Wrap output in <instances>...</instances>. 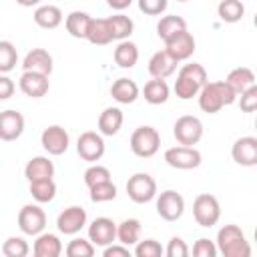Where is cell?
<instances>
[{
	"instance_id": "10",
	"label": "cell",
	"mask_w": 257,
	"mask_h": 257,
	"mask_svg": "<svg viewBox=\"0 0 257 257\" xmlns=\"http://www.w3.org/2000/svg\"><path fill=\"white\" fill-rule=\"evenodd\" d=\"M104 139L100 133H94V131H84L78 141H76V153L82 161L86 163H96L102 159L104 155Z\"/></svg>"
},
{
	"instance_id": "48",
	"label": "cell",
	"mask_w": 257,
	"mask_h": 257,
	"mask_svg": "<svg viewBox=\"0 0 257 257\" xmlns=\"http://www.w3.org/2000/svg\"><path fill=\"white\" fill-rule=\"evenodd\" d=\"M106 4L112 8V10H124V8H128L131 4H133V0H106Z\"/></svg>"
},
{
	"instance_id": "29",
	"label": "cell",
	"mask_w": 257,
	"mask_h": 257,
	"mask_svg": "<svg viewBox=\"0 0 257 257\" xmlns=\"http://www.w3.org/2000/svg\"><path fill=\"white\" fill-rule=\"evenodd\" d=\"M169 94L171 88L165 78H151L143 88V96L149 104H163L169 100Z\"/></svg>"
},
{
	"instance_id": "35",
	"label": "cell",
	"mask_w": 257,
	"mask_h": 257,
	"mask_svg": "<svg viewBox=\"0 0 257 257\" xmlns=\"http://www.w3.org/2000/svg\"><path fill=\"white\" fill-rule=\"evenodd\" d=\"M30 195L36 203H50L56 197V183L54 179H40L30 181Z\"/></svg>"
},
{
	"instance_id": "42",
	"label": "cell",
	"mask_w": 257,
	"mask_h": 257,
	"mask_svg": "<svg viewBox=\"0 0 257 257\" xmlns=\"http://www.w3.org/2000/svg\"><path fill=\"white\" fill-rule=\"evenodd\" d=\"M137 2H139V10L147 16H159L169 6V0H137Z\"/></svg>"
},
{
	"instance_id": "43",
	"label": "cell",
	"mask_w": 257,
	"mask_h": 257,
	"mask_svg": "<svg viewBox=\"0 0 257 257\" xmlns=\"http://www.w3.org/2000/svg\"><path fill=\"white\" fill-rule=\"evenodd\" d=\"M239 108L243 112H253L257 108V86H249L239 94Z\"/></svg>"
},
{
	"instance_id": "45",
	"label": "cell",
	"mask_w": 257,
	"mask_h": 257,
	"mask_svg": "<svg viewBox=\"0 0 257 257\" xmlns=\"http://www.w3.org/2000/svg\"><path fill=\"white\" fill-rule=\"evenodd\" d=\"M165 255L167 257H187L189 255V247L181 237H171V241L165 247Z\"/></svg>"
},
{
	"instance_id": "26",
	"label": "cell",
	"mask_w": 257,
	"mask_h": 257,
	"mask_svg": "<svg viewBox=\"0 0 257 257\" xmlns=\"http://www.w3.org/2000/svg\"><path fill=\"white\" fill-rule=\"evenodd\" d=\"M90 44L94 46H106L112 42V32H110V26H108V20L106 18H90V24H88V30H86V36H84Z\"/></svg>"
},
{
	"instance_id": "32",
	"label": "cell",
	"mask_w": 257,
	"mask_h": 257,
	"mask_svg": "<svg viewBox=\"0 0 257 257\" xmlns=\"http://www.w3.org/2000/svg\"><path fill=\"white\" fill-rule=\"evenodd\" d=\"M90 18L86 12H80V10H74L66 16L64 20V26H66V32L72 36V38H84L86 36V30H88V24H90Z\"/></svg>"
},
{
	"instance_id": "13",
	"label": "cell",
	"mask_w": 257,
	"mask_h": 257,
	"mask_svg": "<svg viewBox=\"0 0 257 257\" xmlns=\"http://www.w3.org/2000/svg\"><path fill=\"white\" fill-rule=\"evenodd\" d=\"M195 36L189 32V30H181L177 32L175 36H171L169 40H165V50L177 60V62H183V60H189L195 52Z\"/></svg>"
},
{
	"instance_id": "38",
	"label": "cell",
	"mask_w": 257,
	"mask_h": 257,
	"mask_svg": "<svg viewBox=\"0 0 257 257\" xmlns=\"http://www.w3.org/2000/svg\"><path fill=\"white\" fill-rule=\"evenodd\" d=\"M64 253H66L68 257H92V255L96 253V247L90 243V239L74 237V239L66 245Z\"/></svg>"
},
{
	"instance_id": "21",
	"label": "cell",
	"mask_w": 257,
	"mask_h": 257,
	"mask_svg": "<svg viewBox=\"0 0 257 257\" xmlns=\"http://www.w3.org/2000/svg\"><path fill=\"white\" fill-rule=\"evenodd\" d=\"M139 94H141L139 84L133 78H126V76L116 78L110 86V96L120 104H133L139 98Z\"/></svg>"
},
{
	"instance_id": "20",
	"label": "cell",
	"mask_w": 257,
	"mask_h": 257,
	"mask_svg": "<svg viewBox=\"0 0 257 257\" xmlns=\"http://www.w3.org/2000/svg\"><path fill=\"white\" fill-rule=\"evenodd\" d=\"M177 60L163 48L159 52H155L149 60V74L153 78H169L175 70H177Z\"/></svg>"
},
{
	"instance_id": "16",
	"label": "cell",
	"mask_w": 257,
	"mask_h": 257,
	"mask_svg": "<svg viewBox=\"0 0 257 257\" xmlns=\"http://www.w3.org/2000/svg\"><path fill=\"white\" fill-rule=\"evenodd\" d=\"M84 225H86V211L78 205L66 207L56 217V227L62 235H76Z\"/></svg>"
},
{
	"instance_id": "36",
	"label": "cell",
	"mask_w": 257,
	"mask_h": 257,
	"mask_svg": "<svg viewBox=\"0 0 257 257\" xmlns=\"http://www.w3.org/2000/svg\"><path fill=\"white\" fill-rule=\"evenodd\" d=\"M18 64V50L10 40H0V74H8Z\"/></svg>"
},
{
	"instance_id": "7",
	"label": "cell",
	"mask_w": 257,
	"mask_h": 257,
	"mask_svg": "<svg viewBox=\"0 0 257 257\" xmlns=\"http://www.w3.org/2000/svg\"><path fill=\"white\" fill-rule=\"evenodd\" d=\"M173 135H175V139H177L179 145L195 147L203 139V122H201L199 116L183 114L173 124Z\"/></svg>"
},
{
	"instance_id": "22",
	"label": "cell",
	"mask_w": 257,
	"mask_h": 257,
	"mask_svg": "<svg viewBox=\"0 0 257 257\" xmlns=\"http://www.w3.org/2000/svg\"><path fill=\"white\" fill-rule=\"evenodd\" d=\"M34 257H58L62 253V241L54 233H38L32 245Z\"/></svg>"
},
{
	"instance_id": "17",
	"label": "cell",
	"mask_w": 257,
	"mask_h": 257,
	"mask_svg": "<svg viewBox=\"0 0 257 257\" xmlns=\"http://www.w3.org/2000/svg\"><path fill=\"white\" fill-rule=\"evenodd\" d=\"M18 88L30 96V98H42L48 88H50V80L46 74L42 72H32V70H24L20 74V80H18Z\"/></svg>"
},
{
	"instance_id": "15",
	"label": "cell",
	"mask_w": 257,
	"mask_h": 257,
	"mask_svg": "<svg viewBox=\"0 0 257 257\" xmlns=\"http://www.w3.org/2000/svg\"><path fill=\"white\" fill-rule=\"evenodd\" d=\"M24 124H26V120H24L22 112H18L14 108L2 110L0 112V141L12 143V141L20 139L24 133Z\"/></svg>"
},
{
	"instance_id": "3",
	"label": "cell",
	"mask_w": 257,
	"mask_h": 257,
	"mask_svg": "<svg viewBox=\"0 0 257 257\" xmlns=\"http://www.w3.org/2000/svg\"><path fill=\"white\" fill-rule=\"evenodd\" d=\"M215 245H217V253L225 257H249L251 255V247H249L245 233L241 231V227L233 223L223 225L219 229Z\"/></svg>"
},
{
	"instance_id": "8",
	"label": "cell",
	"mask_w": 257,
	"mask_h": 257,
	"mask_svg": "<svg viewBox=\"0 0 257 257\" xmlns=\"http://www.w3.org/2000/svg\"><path fill=\"white\" fill-rule=\"evenodd\" d=\"M201 161H203V157L195 147L179 145V147H171L165 151V163L173 169H179V171L197 169L201 165Z\"/></svg>"
},
{
	"instance_id": "1",
	"label": "cell",
	"mask_w": 257,
	"mask_h": 257,
	"mask_svg": "<svg viewBox=\"0 0 257 257\" xmlns=\"http://www.w3.org/2000/svg\"><path fill=\"white\" fill-rule=\"evenodd\" d=\"M199 98V108L203 112L215 114L219 112L223 106H229L237 100V94L229 88V84L225 80H213V82H205L197 94Z\"/></svg>"
},
{
	"instance_id": "5",
	"label": "cell",
	"mask_w": 257,
	"mask_h": 257,
	"mask_svg": "<svg viewBox=\"0 0 257 257\" xmlns=\"http://www.w3.org/2000/svg\"><path fill=\"white\" fill-rule=\"evenodd\" d=\"M193 217L197 221V225L201 227H213L217 225V221L221 219V205L217 201L215 195L209 193H201L195 197L193 201Z\"/></svg>"
},
{
	"instance_id": "37",
	"label": "cell",
	"mask_w": 257,
	"mask_h": 257,
	"mask_svg": "<svg viewBox=\"0 0 257 257\" xmlns=\"http://www.w3.org/2000/svg\"><path fill=\"white\" fill-rule=\"evenodd\" d=\"M88 191H90V201L92 203H108L116 197V185L112 181L92 185V187H88Z\"/></svg>"
},
{
	"instance_id": "50",
	"label": "cell",
	"mask_w": 257,
	"mask_h": 257,
	"mask_svg": "<svg viewBox=\"0 0 257 257\" xmlns=\"http://www.w3.org/2000/svg\"><path fill=\"white\" fill-rule=\"evenodd\" d=\"M177 2H189V0H177Z\"/></svg>"
},
{
	"instance_id": "27",
	"label": "cell",
	"mask_w": 257,
	"mask_h": 257,
	"mask_svg": "<svg viewBox=\"0 0 257 257\" xmlns=\"http://www.w3.org/2000/svg\"><path fill=\"white\" fill-rule=\"evenodd\" d=\"M225 82H227L229 88L239 96L243 90H247L249 86L255 84V72H253L251 68H247V66H237V68H233V70L227 74Z\"/></svg>"
},
{
	"instance_id": "11",
	"label": "cell",
	"mask_w": 257,
	"mask_h": 257,
	"mask_svg": "<svg viewBox=\"0 0 257 257\" xmlns=\"http://www.w3.org/2000/svg\"><path fill=\"white\" fill-rule=\"evenodd\" d=\"M157 213L165 221H179L185 213V199L181 193L167 189L157 197Z\"/></svg>"
},
{
	"instance_id": "9",
	"label": "cell",
	"mask_w": 257,
	"mask_h": 257,
	"mask_svg": "<svg viewBox=\"0 0 257 257\" xmlns=\"http://www.w3.org/2000/svg\"><path fill=\"white\" fill-rule=\"evenodd\" d=\"M40 145L42 149L52 155V157H58V155H64L68 151V145H70V135L64 126L60 124H50L42 131L40 135Z\"/></svg>"
},
{
	"instance_id": "44",
	"label": "cell",
	"mask_w": 257,
	"mask_h": 257,
	"mask_svg": "<svg viewBox=\"0 0 257 257\" xmlns=\"http://www.w3.org/2000/svg\"><path fill=\"white\" fill-rule=\"evenodd\" d=\"M193 255L195 257H215L217 255V245L215 241L207 239V237H201L195 241L193 245Z\"/></svg>"
},
{
	"instance_id": "47",
	"label": "cell",
	"mask_w": 257,
	"mask_h": 257,
	"mask_svg": "<svg viewBox=\"0 0 257 257\" xmlns=\"http://www.w3.org/2000/svg\"><path fill=\"white\" fill-rule=\"evenodd\" d=\"M16 90V84L10 76L6 74H0V100H8Z\"/></svg>"
},
{
	"instance_id": "30",
	"label": "cell",
	"mask_w": 257,
	"mask_h": 257,
	"mask_svg": "<svg viewBox=\"0 0 257 257\" xmlns=\"http://www.w3.org/2000/svg\"><path fill=\"white\" fill-rule=\"evenodd\" d=\"M181 30H187V20L183 16H177V14H167L163 16L159 22H157V36L165 42L169 40L171 36H175L177 32Z\"/></svg>"
},
{
	"instance_id": "25",
	"label": "cell",
	"mask_w": 257,
	"mask_h": 257,
	"mask_svg": "<svg viewBox=\"0 0 257 257\" xmlns=\"http://www.w3.org/2000/svg\"><path fill=\"white\" fill-rule=\"evenodd\" d=\"M122 110L118 106H108L98 116V133L102 137H114L122 126Z\"/></svg>"
},
{
	"instance_id": "40",
	"label": "cell",
	"mask_w": 257,
	"mask_h": 257,
	"mask_svg": "<svg viewBox=\"0 0 257 257\" xmlns=\"http://www.w3.org/2000/svg\"><path fill=\"white\" fill-rule=\"evenodd\" d=\"M165 253L163 245L155 239H145V241H137L135 243V255L137 257H161Z\"/></svg>"
},
{
	"instance_id": "23",
	"label": "cell",
	"mask_w": 257,
	"mask_h": 257,
	"mask_svg": "<svg viewBox=\"0 0 257 257\" xmlns=\"http://www.w3.org/2000/svg\"><path fill=\"white\" fill-rule=\"evenodd\" d=\"M24 177L30 181H40V179H52L54 177V163L48 157H32L26 167H24Z\"/></svg>"
},
{
	"instance_id": "18",
	"label": "cell",
	"mask_w": 257,
	"mask_h": 257,
	"mask_svg": "<svg viewBox=\"0 0 257 257\" xmlns=\"http://www.w3.org/2000/svg\"><path fill=\"white\" fill-rule=\"evenodd\" d=\"M231 157L241 167H255L257 165V139L255 137H241L231 147Z\"/></svg>"
},
{
	"instance_id": "6",
	"label": "cell",
	"mask_w": 257,
	"mask_h": 257,
	"mask_svg": "<svg viewBox=\"0 0 257 257\" xmlns=\"http://www.w3.org/2000/svg\"><path fill=\"white\" fill-rule=\"evenodd\" d=\"M126 195L133 203L145 205L157 197V181L149 173H135L126 181Z\"/></svg>"
},
{
	"instance_id": "19",
	"label": "cell",
	"mask_w": 257,
	"mask_h": 257,
	"mask_svg": "<svg viewBox=\"0 0 257 257\" xmlns=\"http://www.w3.org/2000/svg\"><path fill=\"white\" fill-rule=\"evenodd\" d=\"M22 68L24 70H32V72H42L46 76L52 74V68H54V62H52V56L48 50L44 48H32L26 52L24 60H22Z\"/></svg>"
},
{
	"instance_id": "14",
	"label": "cell",
	"mask_w": 257,
	"mask_h": 257,
	"mask_svg": "<svg viewBox=\"0 0 257 257\" xmlns=\"http://www.w3.org/2000/svg\"><path fill=\"white\" fill-rule=\"evenodd\" d=\"M88 239L94 247H106L116 241V223L108 217H96L88 225Z\"/></svg>"
},
{
	"instance_id": "12",
	"label": "cell",
	"mask_w": 257,
	"mask_h": 257,
	"mask_svg": "<svg viewBox=\"0 0 257 257\" xmlns=\"http://www.w3.org/2000/svg\"><path fill=\"white\" fill-rule=\"evenodd\" d=\"M46 227V213L44 209H40L38 205H24L18 213V229L24 235L36 237L38 233H42Z\"/></svg>"
},
{
	"instance_id": "46",
	"label": "cell",
	"mask_w": 257,
	"mask_h": 257,
	"mask_svg": "<svg viewBox=\"0 0 257 257\" xmlns=\"http://www.w3.org/2000/svg\"><path fill=\"white\" fill-rule=\"evenodd\" d=\"M102 255L104 257H131V249L122 243H118V245L110 243V245L102 247Z\"/></svg>"
},
{
	"instance_id": "41",
	"label": "cell",
	"mask_w": 257,
	"mask_h": 257,
	"mask_svg": "<svg viewBox=\"0 0 257 257\" xmlns=\"http://www.w3.org/2000/svg\"><path fill=\"white\" fill-rule=\"evenodd\" d=\"M104 181H112L110 179V171L102 165H90L86 171H84V185L86 187H92V185H98V183H104Z\"/></svg>"
},
{
	"instance_id": "33",
	"label": "cell",
	"mask_w": 257,
	"mask_h": 257,
	"mask_svg": "<svg viewBox=\"0 0 257 257\" xmlns=\"http://www.w3.org/2000/svg\"><path fill=\"white\" fill-rule=\"evenodd\" d=\"M217 14L223 22L235 24L245 16V6L241 0H221L217 6Z\"/></svg>"
},
{
	"instance_id": "31",
	"label": "cell",
	"mask_w": 257,
	"mask_h": 257,
	"mask_svg": "<svg viewBox=\"0 0 257 257\" xmlns=\"http://www.w3.org/2000/svg\"><path fill=\"white\" fill-rule=\"evenodd\" d=\"M141 239V221L131 217V219H124L116 225V241L131 247L135 245L137 241Z\"/></svg>"
},
{
	"instance_id": "2",
	"label": "cell",
	"mask_w": 257,
	"mask_h": 257,
	"mask_svg": "<svg viewBox=\"0 0 257 257\" xmlns=\"http://www.w3.org/2000/svg\"><path fill=\"white\" fill-rule=\"evenodd\" d=\"M205 82H207V70L203 64H199V62L183 64L177 74V80H175V94L181 100H189L199 94V90Z\"/></svg>"
},
{
	"instance_id": "39",
	"label": "cell",
	"mask_w": 257,
	"mask_h": 257,
	"mask_svg": "<svg viewBox=\"0 0 257 257\" xmlns=\"http://www.w3.org/2000/svg\"><path fill=\"white\" fill-rule=\"evenodd\" d=\"M2 253L6 257H26L30 253V247L24 237H8L2 243Z\"/></svg>"
},
{
	"instance_id": "24",
	"label": "cell",
	"mask_w": 257,
	"mask_h": 257,
	"mask_svg": "<svg viewBox=\"0 0 257 257\" xmlns=\"http://www.w3.org/2000/svg\"><path fill=\"white\" fill-rule=\"evenodd\" d=\"M32 18H34L36 26H40L44 30H54L62 24V10L54 4H42V6H36Z\"/></svg>"
},
{
	"instance_id": "49",
	"label": "cell",
	"mask_w": 257,
	"mask_h": 257,
	"mask_svg": "<svg viewBox=\"0 0 257 257\" xmlns=\"http://www.w3.org/2000/svg\"><path fill=\"white\" fill-rule=\"evenodd\" d=\"M42 0H16V4L24 6V8H32V6H38Z\"/></svg>"
},
{
	"instance_id": "28",
	"label": "cell",
	"mask_w": 257,
	"mask_h": 257,
	"mask_svg": "<svg viewBox=\"0 0 257 257\" xmlns=\"http://www.w3.org/2000/svg\"><path fill=\"white\" fill-rule=\"evenodd\" d=\"M112 58L120 68H133L139 62V46L135 42H131L128 38L118 40V44L112 52Z\"/></svg>"
},
{
	"instance_id": "4",
	"label": "cell",
	"mask_w": 257,
	"mask_h": 257,
	"mask_svg": "<svg viewBox=\"0 0 257 257\" xmlns=\"http://www.w3.org/2000/svg\"><path fill=\"white\" fill-rule=\"evenodd\" d=\"M128 145H131V151H133L137 157H141V159H151V157H155V155L159 153V149H161V135H159V131H157L155 126L143 124V126H139V128L133 131Z\"/></svg>"
},
{
	"instance_id": "34",
	"label": "cell",
	"mask_w": 257,
	"mask_h": 257,
	"mask_svg": "<svg viewBox=\"0 0 257 257\" xmlns=\"http://www.w3.org/2000/svg\"><path fill=\"white\" fill-rule=\"evenodd\" d=\"M106 20H108V26H110V32H112V40H126L135 30L133 18H128L124 14H112Z\"/></svg>"
}]
</instances>
